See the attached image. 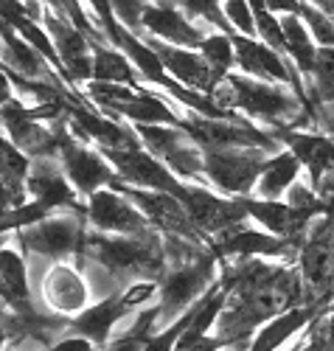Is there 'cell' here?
<instances>
[{"mask_svg": "<svg viewBox=\"0 0 334 351\" xmlns=\"http://www.w3.org/2000/svg\"><path fill=\"white\" fill-rule=\"evenodd\" d=\"M300 160L287 149H278V152H272L259 174V180H256V189H253V197H261V199H281L292 183H298L300 178Z\"/></svg>", "mask_w": 334, "mask_h": 351, "instance_id": "17", "label": "cell"}, {"mask_svg": "<svg viewBox=\"0 0 334 351\" xmlns=\"http://www.w3.org/2000/svg\"><path fill=\"white\" fill-rule=\"evenodd\" d=\"M222 14L230 25V32L239 37H256V17L250 9V0H222Z\"/></svg>", "mask_w": 334, "mask_h": 351, "instance_id": "28", "label": "cell"}, {"mask_svg": "<svg viewBox=\"0 0 334 351\" xmlns=\"http://www.w3.org/2000/svg\"><path fill=\"white\" fill-rule=\"evenodd\" d=\"M124 309H127V306L121 304V295H110V298H104L102 304L90 306L84 315H79V317L73 320V329H76L79 335H84L87 340L104 343L107 335H110V329L121 320V315H124Z\"/></svg>", "mask_w": 334, "mask_h": 351, "instance_id": "22", "label": "cell"}, {"mask_svg": "<svg viewBox=\"0 0 334 351\" xmlns=\"http://www.w3.org/2000/svg\"><path fill=\"white\" fill-rule=\"evenodd\" d=\"M270 12H276L278 17L281 14H300L303 6H307V0H264Z\"/></svg>", "mask_w": 334, "mask_h": 351, "instance_id": "32", "label": "cell"}, {"mask_svg": "<svg viewBox=\"0 0 334 351\" xmlns=\"http://www.w3.org/2000/svg\"><path fill=\"white\" fill-rule=\"evenodd\" d=\"M217 258L211 253H200L194 261L186 265H177V270H171L163 281V292H160V309L158 315L163 320H171L177 315L189 312L202 295L208 284L217 276Z\"/></svg>", "mask_w": 334, "mask_h": 351, "instance_id": "6", "label": "cell"}, {"mask_svg": "<svg viewBox=\"0 0 334 351\" xmlns=\"http://www.w3.org/2000/svg\"><path fill=\"white\" fill-rule=\"evenodd\" d=\"M211 99L225 110H241L250 121L267 124L272 130L292 124L307 110L303 99L289 90V84L261 82L245 73H228L211 93Z\"/></svg>", "mask_w": 334, "mask_h": 351, "instance_id": "1", "label": "cell"}, {"mask_svg": "<svg viewBox=\"0 0 334 351\" xmlns=\"http://www.w3.org/2000/svg\"><path fill=\"white\" fill-rule=\"evenodd\" d=\"M87 214L96 228L121 233V237H146L149 233V225H146L149 219L143 217V211L124 191L112 189V186H104L90 194Z\"/></svg>", "mask_w": 334, "mask_h": 351, "instance_id": "9", "label": "cell"}, {"mask_svg": "<svg viewBox=\"0 0 334 351\" xmlns=\"http://www.w3.org/2000/svg\"><path fill=\"white\" fill-rule=\"evenodd\" d=\"M0 295H3L12 306H20V309L28 301L25 265H23V256L12 247L0 250Z\"/></svg>", "mask_w": 334, "mask_h": 351, "instance_id": "24", "label": "cell"}, {"mask_svg": "<svg viewBox=\"0 0 334 351\" xmlns=\"http://www.w3.org/2000/svg\"><path fill=\"white\" fill-rule=\"evenodd\" d=\"M20 202H23V191L9 186L3 178H0V217H3L6 211H12L14 206H20Z\"/></svg>", "mask_w": 334, "mask_h": 351, "instance_id": "31", "label": "cell"}, {"mask_svg": "<svg viewBox=\"0 0 334 351\" xmlns=\"http://www.w3.org/2000/svg\"><path fill=\"white\" fill-rule=\"evenodd\" d=\"M87 253L110 273H158L163 253L146 237H90Z\"/></svg>", "mask_w": 334, "mask_h": 351, "instance_id": "5", "label": "cell"}, {"mask_svg": "<svg viewBox=\"0 0 334 351\" xmlns=\"http://www.w3.org/2000/svg\"><path fill=\"white\" fill-rule=\"evenodd\" d=\"M93 79L112 82V84H135V68L127 60V53L107 45H93Z\"/></svg>", "mask_w": 334, "mask_h": 351, "instance_id": "25", "label": "cell"}, {"mask_svg": "<svg viewBox=\"0 0 334 351\" xmlns=\"http://www.w3.org/2000/svg\"><path fill=\"white\" fill-rule=\"evenodd\" d=\"M270 152L256 146H230V149H205V178L228 197H248L267 163Z\"/></svg>", "mask_w": 334, "mask_h": 351, "instance_id": "2", "label": "cell"}, {"mask_svg": "<svg viewBox=\"0 0 334 351\" xmlns=\"http://www.w3.org/2000/svg\"><path fill=\"white\" fill-rule=\"evenodd\" d=\"M309 351H312V348H309Z\"/></svg>", "mask_w": 334, "mask_h": 351, "instance_id": "41", "label": "cell"}, {"mask_svg": "<svg viewBox=\"0 0 334 351\" xmlns=\"http://www.w3.org/2000/svg\"><path fill=\"white\" fill-rule=\"evenodd\" d=\"M0 335H3V332H0Z\"/></svg>", "mask_w": 334, "mask_h": 351, "instance_id": "40", "label": "cell"}, {"mask_svg": "<svg viewBox=\"0 0 334 351\" xmlns=\"http://www.w3.org/2000/svg\"><path fill=\"white\" fill-rule=\"evenodd\" d=\"M152 48L158 51V56L163 60V68L166 73L180 82L191 87V90H200V93H214L217 84L225 79L219 71H214L208 65V60L197 51V48H180V45H169V43H160L155 37H149Z\"/></svg>", "mask_w": 334, "mask_h": 351, "instance_id": "11", "label": "cell"}, {"mask_svg": "<svg viewBox=\"0 0 334 351\" xmlns=\"http://www.w3.org/2000/svg\"><path fill=\"white\" fill-rule=\"evenodd\" d=\"M281 28H284V40H287V60L298 68L300 79L307 82L318 56V43L312 40L307 23L300 20V14H281Z\"/></svg>", "mask_w": 334, "mask_h": 351, "instance_id": "20", "label": "cell"}, {"mask_svg": "<svg viewBox=\"0 0 334 351\" xmlns=\"http://www.w3.org/2000/svg\"><path fill=\"white\" fill-rule=\"evenodd\" d=\"M138 138L146 143L152 155L163 158V163L177 178L200 180L205 178V149L183 130L174 124H138Z\"/></svg>", "mask_w": 334, "mask_h": 351, "instance_id": "3", "label": "cell"}, {"mask_svg": "<svg viewBox=\"0 0 334 351\" xmlns=\"http://www.w3.org/2000/svg\"><path fill=\"white\" fill-rule=\"evenodd\" d=\"M205 60H208V65L214 68V71H219L222 76H228V73H233V68H236V45H233V34H228V32H208V37L200 43V48H197Z\"/></svg>", "mask_w": 334, "mask_h": 351, "instance_id": "27", "label": "cell"}, {"mask_svg": "<svg viewBox=\"0 0 334 351\" xmlns=\"http://www.w3.org/2000/svg\"><path fill=\"white\" fill-rule=\"evenodd\" d=\"M43 23L56 45L59 62L71 82H90L93 79V40H90L82 28L65 14L59 0H45V14Z\"/></svg>", "mask_w": 334, "mask_h": 351, "instance_id": "4", "label": "cell"}, {"mask_svg": "<svg viewBox=\"0 0 334 351\" xmlns=\"http://www.w3.org/2000/svg\"><path fill=\"white\" fill-rule=\"evenodd\" d=\"M180 202L186 206L194 228L205 230V233H214V237H219V233H225V230H230L248 219V208H245V199L241 197L222 199L214 191L200 189V186H183Z\"/></svg>", "mask_w": 334, "mask_h": 351, "instance_id": "7", "label": "cell"}, {"mask_svg": "<svg viewBox=\"0 0 334 351\" xmlns=\"http://www.w3.org/2000/svg\"><path fill=\"white\" fill-rule=\"evenodd\" d=\"M115 112L127 115V119H132L135 124H174V127L183 124L163 99L152 96V93H138V90L127 101H121L115 107Z\"/></svg>", "mask_w": 334, "mask_h": 351, "instance_id": "23", "label": "cell"}, {"mask_svg": "<svg viewBox=\"0 0 334 351\" xmlns=\"http://www.w3.org/2000/svg\"><path fill=\"white\" fill-rule=\"evenodd\" d=\"M303 87H307L309 110L315 104L334 101V45L331 48H318L312 73H309L307 82H303Z\"/></svg>", "mask_w": 334, "mask_h": 351, "instance_id": "26", "label": "cell"}, {"mask_svg": "<svg viewBox=\"0 0 334 351\" xmlns=\"http://www.w3.org/2000/svg\"><path fill=\"white\" fill-rule=\"evenodd\" d=\"M84 242L82 228L73 217H45L37 225H28L23 233L25 250L40 253V256H65L79 250Z\"/></svg>", "mask_w": 334, "mask_h": 351, "instance_id": "14", "label": "cell"}, {"mask_svg": "<svg viewBox=\"0 0 334 351\" xmlns=\"http://www.w3.org/2000/svg\"><path fill=\"white\" fill-rule=\"evenodd\" d=\"M71 115H73L79 132L87 135V138H93V141H99L104 149H127V146H138V138L130 130H124L121 124H115L110 119H102V115L90 112L84 107H73Z\"/></svg>", "mask_w": 334, "mask_h": 351, "instance_id": "21", "label": "cell"}, {"mask_svg": "<svg viewBox=\"0 0 334 351\" xmlns=\"http://www.w3.org/2000/svg\"><path fill=\"white\" fill-rule=\"evenodd\" d=\"M25 183H28V191L34 194V202H40L45 211L62 208V206H73V202H76V194L68 186V180L56 169H51L48 160H40L32 171H28Z\"/></svg>", "mask_w": 334, "mask_h": 351, "instance_id": "18", "label": "cell"}, {"mask_svg": "<svg viewBox=\"0 0 334 351\" xmlns=\"http://www.w3.org/2000/svg\"><path fill=\"white\" fill-rule=\"evenodd\" d=\"M141 32L149 37H155L169 45L180 48H200V43L208 37V32H214L211 25L189 17L180 6L171 3H146L141 14Z\"/></svg>", "mask_w": 334, "mask_h": 351, "instance_id": "8", "label": "cell"}, {"mask_svg": "<svg viewBox=\"0 0 334 351\" xmlns=\"http://www.w3.org/2000/svg\"><path fill=\"white\" fill-rule=\"evenodd\" d=\"M217 253L219 256H230V258H250V256H261V258H287L292 253H298V245L289 239H281L270 230H256V228H245V222L219 233L217 237Z\"/></svg>", "mask_w": 334, "mask_h": 351, "instance_id": "12", "label": "cell"}, {"mask_svg": "<svg viewBox=\"0 0 334 351\" xmlns=\"http://www.w3.org/2000/svg\"><path fill=\"white\" fill-rule=\"evenodd\" d=\"M12 96V84H9V71L3 68V62H0V104H6Z\"/></svg>", "mask_w": 334, "mask_h": 351, "instance_id": "36", "label": "cell"}, {"mask_svg": "<svg viewBox=\"0 0 334 351\" xmlns=\"http://www.w3.org/2000/svg\"><path fill=\"white\" fill-rule=\"evenodd\" d=\"M124 194L143 211V217L149 222H155L160 230L177 233V237H186V239L197 237V228H194L186 206L180 202V197H174L169 191H152V189H127Z\"/></svg>", "mask_w": 334, "mask_h": 351, "instance_id": "13", "label": "cell"}, {"mask_svg": "<svg viewBox=\"0 0 334 351\" xmlns=\"http://www.w3.org/2000/svg\"><path fill=\"white\" fill-rule=\"evenodd\" d=\"M152 295H155V284L152 281H138L124 292V295H121V304H124L127 309H132V306H141V304L152 301Z\"/></svg>", "mask_w": 334, "mask_h": 351, "instance_id": "30", "label": "cell"}, {"mask_svg": "<svg viewBox=\"0 0 334 351\" xmlns=\"http://www.w3.org/2000/svg\"><path fill=\"white\" fill-rule=\"evenodd\" d=\"M45 298L59 312H76L84 306L87 287L73 267L59 265L45 276Z\"/></svg>", "mask_w": 334, "mask_h": 351, "instance_id": "19", "label": "cell"}, {"mask_svg": "<svg viewBox=\"0 0 334 351\" xmlns=\"http://www.w3.org/2000/svg\"><path fill=\"white\" fill-rule=\"evenodd\" d=\"M300 20L307 23V28H309L312 40L318 43V48H331L334 45V23H331L329 12L307 3V6H303V12H300Z\"/></svg>", "mask_w": 334, "mask_h": 351, "instance_id": "29", "label": "cell"}, {"mask_svg": "<svg viewBox=\"0 0 334 351\" xmlns=\"http://www.w3.org/2000/svg\"><path fill=\"white\" fill-rule=\"evenodd\" d=\"M329 14H331V23H334V9H331V12H329Z\"/></svg>", "mask_w": 334, "mask_h": 351, "instance_id": "39", "label": "cell"}, {"mask_svg": "<svg viewBox=\"0 0 334 351\" xmlns=\"http://www.w3.org/2000/svg\"><path fill=\"white\" fill-rule=\"evenodd\" d=\"M155 3H171V6H180V0H155Z\"/></svg>", "mask_w": 334, "mask_h": 351, "instance_id": "38", "label": "cell"}, {"mask_svg": "<svg viewBox=\"0 0 334 351\" xmlns=\"http://www.w3.org/2000/svg\"><path fill=\"white\" fill-rule=\"evenodd\" d=\"M149 337H143V335H138V332H130V335H124L118 343H112L110 346V351H141V346L146 343Z\"/></svg>", "mask_w": 334, "mask_h": 351, "instance_id": "33", "label": "cell"}, {"mask_svg": "<svg viewBox=\"0 0 334 351\" xmlns=\"http://www.w3.org/2000/svg\"><path fill=\"white\" fill-rule=\"evenodd\" d=\"M62 160H65L68 180H73V186L82 194H93V191L112 183V169L104 163V158L84 149L79 143H73L71 138L62 146Z\"/></svg>", "mask_w": 334, "mask_h": 351, "instance_id": "15", "label": "cell"}, {"mask_svg": "<svg viewBox=\"0 0 334 351\" xmlns=\"http://www.w3.org/2000/svg\"><path fill=\"white\" fill-rule=\"evenodd\" d=\"M307 3H312V6H318L323 12H331L334 9V0H307Z\"/></svg>", "mask_w": 334, "mask_h": 351, "instance_id": "37", "label": "cell"}, {"mask_svg": "<svg viewBox=\"0 0 334 351\" xmlns=\"http://www.w3.org/2000/svg\"><path fill=\"white\" fill-rule=\"evenodd\" d=\"M318 326H320V335L326 340V351H334V304H331L329 315L323 317V324H318Z\"/></svg>", "mask_w": 334, "mask_h": 351, "instance_id": "34", "label": "cell"}, {"mask_svg": "<svg viewBox=\"0 0 334 351\" xmlns=\"http://www.w3.org/2000/svg\"><path fill=\"white\" fill-rule=\"evenodd\" d=\"M320 309L323 306H318V304H300V306H292V309H287L276 317H270L267 324L259 326V335L253 337L250 351H276V348H281L292 335H298L300 329L315 324Z\"/></svg>", "mask_w": 334, "mask_h": 351, "instance_id": "16", "label": "cell"}, {"mask_svg": "<svg viewBox=\"0 0 334 351\" xmlns=\"http://www.w3.org/2000/svg\"><path fill=\"white\" fill-rule=\"evenodd\" d=\"M107 158L112 160V166L118 169V174H124L130 183H135L138 189H152V191H169L174 197H180L183 183L177 180V174L158 160V155H152L141 146H127V149H104Z\"/></svg>", "mask_w": 334, "mask_h": 351, "instance_id": "10", "label": "cell"}, {"mask_svg": "<svg viewBox=\"0 0 334 351\" xmlns=\"http://www.w3.org/2000/svg\"><path fill=\"white\" fill-rule=\"evenodd\" d=\"M51 351H90V340H84V337H68L62 343H56Z\"/></svg>", "mask_w": 334, "mask_h": 351, "instance_id": "35", "label": "cell"}]
</instances>
